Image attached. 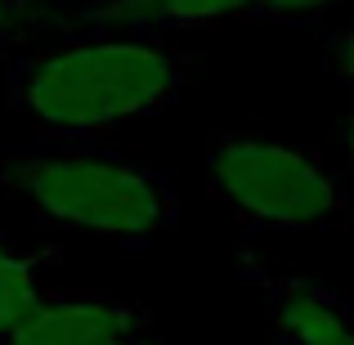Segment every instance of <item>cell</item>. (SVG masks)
<instances>
[{
  "label": "cell",
  "instance_id": "obj_1",
  "mask_svg": "<svg viewBox=\"0 0 354 345\" xmlns=\"http://www.w3.org/2000/svg\"><path fill=\"white\" fill-rule=\"evenodd\" d=\"M198 54L148 32H68L9 63V108L36 139H99L180 104Z\"/></svg>",
  "mask_w": 354,
  "mask_h": 345
},
{
  "label": "cell",
  "instance_id": "obj_2",
  "mask_svg": "<svg viewBox=\"0 0 354 345\" xmlns=\"http://www.w3.org/2000/svg\"><path fill=\"white\" fill-rule=\"evenodd\" d=\"M0 189L50 225L117 242H148L180 220L171 175L99 139H32L9 148L0 157Z\"/></svg>",
  "mask_w": 354,
  "mask_h": 345
},
{
  "label": "cell",
  "instance_id": "obj_3",
  "mask_svg": "<svg viewBox=\"0 0 354 345\" xmlns=\"http://www.w3.org/2000/svg\"><path fill=\"white\" fill-rule=\"evenodd\" d=\"M207 189L238 225L278 233L337 229L350 189L314 153L260 135H216L207 144Z\"/></svg>",
  "mask_w": 354,
  "mask_h": 345
},
{
  "label": "cell",
  "instance_id": "obj_4",
  "mask_svg": "<svg viewBox=\"0 0 354 345\" xmlns=\"http://www.w3.org/2000/svg\"><path fill=\"white\" fill-rule=\"evenodd\" d=\"M148 332H157L148 305L121 301L108 292L54 287L41 301V310L0 345H108L126 337H148Z\"/></svg>",
  "mask_w": 354,
  "mask_h": 345
},
{
  "label": "cell",
  "instance_id": "obj_5",
  "mask_svg": "<svg viewBox=\"0 0 354 345\" xmlns=\"http://www.w3.org/2000/svg\"><path fill=\"white\" fill-rule=\"evenodd\" d=\"M274 0H90L63 18V32H148L180 36L229 23H269Z\"/></svg>",
  "mask_w": 354,
  "mask_h": 345
},
{
  "label": "cell",
  "instance_id": "obj_6",
  "mask_svg": "<svg viewBox=\"0 0 354 345\" xmlns=\"http://www.w3.org/2000/svg\"><path fill=\"white\" fill-rule=\"evenodd\" d=\"M265 292V332L274 345H354V305L305 274L251 269Z\"/></svg>",
  "mask_w": 354,
  "mask_h": 345
},
{
  "label": "cell",
  "instance_id": "obj_7",
  "mask_svg": "<svg viewBox=\"0 0 354 345\" xmlns=\"http://www.w3.org/2000/svg\"><path fill=\"white\" fill-rule=\"evenodd\" d=\"M54 265H59V247H23L0 233V341L14 337L54 292Z\"/></svg>",
  "mask_w": 354,
  "mask_h": 345
},
{
  "label": "cell",
  "instance_id": "obj_8",
  "mask_svg": "<svg viewBox=\"0 0 354 345\" xmlns=\"http://www.w3.org/2000/svg\"><path fill=\"white\" fill-rule=\"evenodd\" d=\"M72 9H77L72 0H0V50L18 45L23 36L50 23H63Z\"/></svg>",
  "mask_w": 354,
  "mask_h": 345
},
{
  "label": "cell",
  "instance_id": "obj_9",
  "mask_svg": "<svg viewBox=\"0 0 354 345\" xmlns=\"http://www.w3.org/2000/svg\"><path fill=\"white\" fill-rule=\"evenodd\" d=\"M323 59H328L332 77L341 81V90L354 99V18L323 36Z\"/></svg>",
  "mask_w": 354,
  "mask_h": 345
},
{
  "label": "cell",
  "instance_id": "obj_10",
  "mask_svg": "<svg viewBox=\"0 0 354 345\" xmlns=\"http://www.w3.org/2000/svg\"><path fill=\"white\" fill-rule=\"evenodd\" d=\"M346 5H354V0H274L269 5V23H310V18H323Z\"/></svg>",
  "mask_w": 354,
  "mask_h": 345
},
{
  "label": "cell",
  "instance_id": "obj_11",
  "mask_svg": "<svg viewBox=\"0 0 354 345\" xmlns=\"http://www.w3.org/2000/svg\"><path fill=\"white\" fill-rule=\"evenodd\" d=\"M341 144H346V166H350V175H354V104H350L346 121H341Z\"/></svg>",
  "mask_w": 354,
  "mask_h": 345
},
{
  "label": "cell",
  "instance_id": "obj_12",
  "mask_svg": "<svg viewBox=\"0 0 354 345\" xmlns=\"http://www.w3.org/2000/svg\"><path fill=\"white\" fill-rule=\"evenodd\" d=\"M108 345H171V341H162L157 332H148V337H126V341H108Z\"/></svg>",
  "mask_w": 354,
  "mask_h": 345
}]
</instances>
